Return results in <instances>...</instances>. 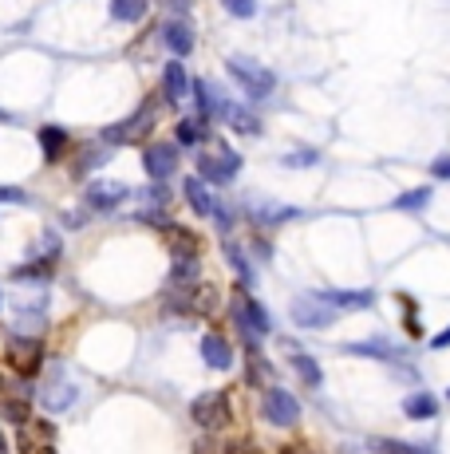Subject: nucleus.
Returning <instances> with one entry per match:
<instances>
[{
  "label": "nucleus",
  "instance_id": "obj_29",
  "mask_svg": "<svg viewBox=\"0 0 450 454\" xmlns=\"http://www.w3.org/2000/svg\"><path fill=\"white\" fill-rule=\"evenodd\" d=\"M269 375H273V364L253 348V352H249V360H245V380L249 383H265Z\"/></svg>",
  "mask_w": 450,
  "mask_h": 454
},
{
  "label": "nucleus",
  "instance_id": "obj_30",
  "mask_svg": "<svg viewBox=\"0 0 450 454\" xmlns=\"http://www.w3.org/2000/svg\"><path fill=\"white\" fill-rule=\"evenodd\" d=\"M48 277H51V257L48 261H36V265H20V269H16V273H12V281H40V285H44L48 281Z\"/></svg>",
  "mask_w": 450,
  "mask_h": 454
},
{
  "label": "nucleus",
  "instance_id": "obj_26",
  "mask_svg": "<svg viewBox=\"0 0 450 454\" xmlns=\"http://www.w3.org/2000/svg\"><path fill=\"white\" fill-rule=\"evenodd\" d=\"M292 217H300L297 206H261L253 214L257 225H281V222H292Z\"/></svg>",
  "mask_w": 450,
  "mask_h": 454
},
{
  "label": "nucleus",
  "instance_id": "obj_10",
  "mask_svg": "<svg viewBox=\"0 0 450 454\" xmlns=\"http://www.w3.org/2000/svg\"><path fill=\"white\" fill-rule=\"evenodd\" d=\"M159 40H162V48H167L175 59H186V56H194L198 32H194V24H190L186 16H170V20L162 24Z\"/></svg>",
  "mask_w": 450,
  "mask_h": 454
},
{
  "label": "nucleus",
  "instance_id": "obj_40",
  "mask_svg": "<svg viewBox=\"0 0 450 454\" xmlns=\"http://www.w3.org/2000/svg\"><path fill=\"white\" fill-rule=\"evenodd\" d=\"M194 454H225V447H218V442H210V439H202V442H194Z\"/></svg>",
  "mask_w": 450,
  "mask_h": 454
},
{
  "label": "nucleus",
  "instance_id": "obj_24",
  "mask_svg": "<svg viewBox=\"0 0 450 454\" xmlns=\"http://www.w3.org/2000/svg\"><path fill=\"white\" fill-rule=\"evenodd\" d=\"M324 296V301H332L336 309H371V304H376V293L371 289H344V293H320Z\"/></svg>",
  "mask_w": 450,
  "mask_h": 454
},
{
  "label": "nucleus",
  "instance_id": "obj_22",
  "mask_svg": "<svg viewBox=\"0 0 450 454\" xmlns=\"http://www.w3.org/2000/svg\"><path fill=\"white\" fill-rule=\"evenodd\" d=\"M403 415L407 419H435L438 415V399L431 391H415V395L403 399Z\"/></svg>",
  "mask_w": 450,
  "mask_h": 454
},
{
  "label": "nucleus",
  "instance_id": "obj_15",
  "mask_svg": "<svg viewBox=\"0 0 450 454\" xmlns=\"http://www.w3.org/2000/svg\"><path fill=\"white\" fill-rule=\"evenodd\" d=\"M182 198H186L198 217H213V209H218V198L210 194V182L198 178V174H190V178L182 182Z\"/></svg>",
  "mask_w": 450,
  "mask_h": 454
},
{
  "label": "nucleus",
  "instance_id": "obj_4",
  "mask_svg": "<svg viewBox=\"0 0 450 454\" xmlns=\"http://www.w3.org/2000/svg\"><path fill=\"white\" fill-rule=\"evenodd\" d=\"M190 419H194L206 434L225 431V427H229V395H225V391H202V395L190 403Z\"/></svg>",
  "mask_w": 450,
  "mask_h": 454
},
{
  "label": "nucleus",
  "instance_id": "obj_27",
  "mask_svg": "<svg viewBox=\"0 0 450 454\" xmlns=\"http://www.w3.org/2000/svg\"><path fill=\"white\" fill-rule=\"evenodd\" d=\"M431 202V186H415V190H403L400 198H395V209H403V214H419L423 206Z\"/></svg>",
  "mask_w": 450,
  "mask_h": 454
},
{
  "label": "nucleus",
  "instance_id": "obj_32",
  "mask_svg": "<svg viewBox=\"0 0 450 454\" xmlns=\"http://www.w3.org/2000/svg\"><path fill=\"white\" fill-rule=\"evenodd\" d=\"M257 4H261V0H221V8L229 16H237V20H253L257 16Z\"/></svg>",
  "mask_w": 450,
  "mask_h": 454
},
{
  "label": "nucleus",
  "instance_id": "obj_16",
  "mask_svg": "<svg viewBox=\"0 0 450 454\" xmlns=\"http://www.w3.org/2000/svg\"><path fill=\"white\" fill-rule=\"evenodd\" d=\"M162 103H182L190 95V75L186 67H182V59H170L167 67H162Z\"/></svg>",
  "mask_w": 450,
  "mask_h": 454
},
{
  "label": "nucleus",
  "instance_id": "obj_28",
  "mask_svg": "<svg viewBox=\"0 0 450 454\" xmlns=\"http://www.w3.org/2000/svg\"><path fill=\"white\" fill-rule=\"evenodd\" d=\"M292 372L300 375L305 383H313V387H320V380H324V372H320V364L313 360V356H305V352H292Z\"/></svg>",
  "mask_w": 450,
  "mask_h": 454
},
{
  "label": "nucleus",
  "instance_id": "obj_47",
  "mask_svg": "<svg viewBox=\"0 0 450 454\" xmlns=\"http://www.w3.org/2000/svg\"><path fill=\"white\" fill-rule=\"evenodd\" d=\"M0 454H8V442H4V434H0Z\"/></svg>",
  "mask_w": 450,
  "mask_h": 454
},
{
  "label": "nucleus",
  "instance_id": "obj_38",
  "mask_svg": "<svg viewBox=\"0 0 450 454\" xmlns=\"http://www.w3.org/2000/svg\"><path fill=\"white\" fill-rule=\"evenodd\" d=\"M162 8H167V12H175V16H186L190 8H194V0H159Z\"/></svg>",
  "mask_w": 450,
  "mask_h": 454
},
{
  "label": "nucleus",
  "instance_id": "obj_35",
  "mask_svg": "<svg viewBox=\"0 0 450 454\" xmlns=\"http://www.w3.org/2000/svg\"><path fill=\"white\" fill-rule=\"evenodd\" d=\"M146 198H151V206H162V209H167V202H170V190H167V182H151V190H146Z\"/></svg>",
  "mask_w": 450,
  "mask_h": 454
},
{
  "label": "nucleus",
  "instance_id": "obj_44",
  "mask_svg": "<svg viewBox=\"0 0 450 454\" xmlns=\"http://www.w3.org/2000/svg\"><path fill=\"white\" fill-rule=\"evenodd\" d=\"M0 202H24V190H0Z\"/></svg>",
  "mask_w": 450,
  "mask_h": 454
},
{
  "label": "nucleus",
  "instance_id": "obj_14",
  "mask_svg": "<svg viewBox=\"0 0 450 454\" xmlns=\"http://www.w3.org/2000/svg\"><path fill=\"white\" fill-rule=\"evenodd\" d=\"M162 241L170 246V257H198V249H202V238L190 225H178V222L162 225Z\"/></svg>",
  "mask_w": 450,
  "mask_h": 454
},
{
  "label": "nucleus",
  "instance_id": "obj_18",
  "mask_svg": "<svg viewBox=\"0 0 450 454\" xmlns=\"http://www.w3.org/2000/svg\"><path fill=\"white\" fill-rule=\"evenodd\" d=\"M202 360L210 364L213 372H229L233 364V344L225 336H218V332H210V336L202 340Z\"/></svg>",
  "mask_w": 450,
  "mask_h": 454
},
{
  "label": "nucleus",
  "instance_id": "obj_34",
  "mask_svg": "<svg viewBox=\"0 0 450 454\" xmlns=\"http://www.w3.org/2000/svg\"><path fill=\"white\" fill-rule=\"evenodd\" d=\"M320 162V151H300V154H284L281 166H316Z\"/></svg>",
  "mask_w": 450,
  "mask_h": 454
},
{
  "label": "nucleus",
  "instance_id": "obj_36",
  "mask_svg": "<svg viewBox=\"0 0 450 454\" xmlns=\"http://www.w3.org/2000/svg\"><path fill=\"white\" fill-rule=\"evenodd\" d=\"M431 178H435V182H450V154H438V159L431 162Z\"/></svg>",
  "mask_w": 450,
  "mask_h": 454
},
{
  "label": "nucleus",
  "instance_id": "obj_21",
  "mask_svg": "<svg viewBox=\"0 0 450 454\" xmlns=\"http://www.w3.org/2000/svg\"><path fill=\"white\" fill-rule=\"evenodd\" d=\"M344 352H352V356H376V360H400V348L395 344H387L384 336H371V340H363V344H344Z\"/></svg>",
  "mask_w": 450,
  "mask_h": 454
},
{
  "label": "nucleus",
  "instance_id": "obj_23",
  "mask_svg": "<svg viewBox=\"0 0 450 454\" xmlns=\"http://www.w3.org/2000/svg\"><path fill=\"white\" fill-rule=\"evenodd\" d=\"M111 159H115V151H111L107 143H103V146H88V151H83L80 159H75V174H80V178H88L91 170H99V166H107Z\"/></svg>",
  "mask_w": 450,
  "mask_h": 454
},
{
  "label": "nucleus",
  "instance_id": "obj_11",
  "mask_svg": "<svg viewBox=\"0 0 450 454\" xmlns=\"http://www.w3.org/2000/svg\"><path fill=\"white\" fill-rule=\"evenodd\" d=\"M213 119H221L225 127H233L237 135H249V138H257V135L265 130V127H261V119H257L253 111L241 107V103H229L225 95L218 99V107H213Z\"/></svg>",
  "mask_w": 450,
  "mask_h": 454
},
{
  "label": "nucleus",
  "instance_id": "obj_1",
  "mask_svg": "<svg viewBox=\"0 0 450 454\" xmlns=\"http://www.w3.org/2000/svg\"><path fill=\"white\" fill-rule=\"evenodd\" d=\"M159 107H162V95H146L143 103L131 111V119H123V123H111L99 130V138L107 146H127V143H146L151 138V130L159 127Z\"/></svg>",
  "mask_w": 450,
  "mask_h": 454
},
{
  "label": "nucleus",
  "instance_id": "obj_3",
  "mask_svg": "<svg viewBox=\"0 0 450 454\" xmlns=\"http://www.w3.org/2000/svg\"><path fill=\"white\" fill-rule=\"evenodd\" d=\"M194 170H198V178H206L210 186H229L241 174V154L233 151V146L218 143V146H210V151L194 154Z\"/></svg>",
  "mask_w": 450,
  "mask_h": 454
},
{
  "label": "nucleus",
  "instance_id": "obj_17",
  "mask_svg": "<svg viewBox=\"0 0 450 454\" xmlns=\"http://www.w3.org/2000/svg\"><path fill=\"white\" fill-rule=\"evenodd\" d=\"M175 143L178 146H206L210 143V119L206 115H186V119H178L175 123Z\"/></svg>",
  "mask_w": 450,
  "mask_h": 454
},
{
  "label": "nucleus",
  "instance_id": "obj_12",
  "mask_svg": "<svg viewBox=\"0 0 450 454\" xmlns=\"http://www.w3.org/2000/svg\"><path fill=\"white\" fill-rule=\"evenodd\" d=\"M75 399H80V391H75V383H67L64 372L48 375L44 387H40V403H44L48 411H67V407H75Z\"/></svg>",
  "mask_w": 450,
  "mask_h": 454
},
{
  "label": "nucleus",
  "instance_id": "obj_43",
  "mask_svg": "<svg viewBox=\"0 0 450 454\" xmlns=\"http://www.w3.org/2000/svg\"><path fill=\"white\" fill-rule=\"evenodd\" d=\"M431 348H435V352H443V348H450V328H443V332H438V336L431 340Z\"/></svg>",
  "mask_w": 450,
  "mask_h": 454
},
{
  "label": "nucleus",
  "instance_id": "obj_37",
  "mask_svg": "<svg viewBox=\"0 0 450 454\" xmlns=\"http://www.w3.org/2000/svg\"><path fill=\"white\" fill-rule=\"evenodd\" d=\"M213 222H218V230L225 233V230H233V222H237V217H233V209L218 206V209H213Z\"/></svg>",
  "mask_w": 450,
  "mask_h": 454
},
{
  "label": "nucleus",
  "instance_id": "obj_2",
  "mask_svg": "<svg viewBox=\"0 0 450 454\" xmlns=\"http://www.w3.org/2000/svg\"><path fill=\"white\" fill-rule=\"evenodd\" d=\"M225 72H229V80L237 83L253 103H265L276 91L273 67H265L257 56H241V51L237 56H225Z\"/></svg>",
  "mask_w": 450,
  "mask_h": 454
},
{
  "label": "nucleus",
  "instance_id": "obj_39",
  "mask_svg": "<svg viewBox=\"0 0 450 454\" xmlns=\"http://www.w3.org/2000/svg\"><path fill=\"white\" fill-rule=\"evenodd\" d=\"M225 454H261V450H257V442L237 439V442H229V447H225Z\"/></svg>",
  "mask_w": 450,
  "mask_h": 454
},
{
  "label": "nucleus",
  "instance_id": "obj_6",
  "mask_svg": "<svg viewBox=\"0 0 450 454\" xmlns=\"http://www.w3.org/2000/svg\"><path fill=\"white\" fill-rule=\"evenodd\" d=\"M4 364L12 368L16 375H24V380H32V375L40 372V364H44V348H40L36 336H12L4 344Z\"/></svg>",
  "mask_w": 450,
  "mask_h": 454
},
{
  "label": "nucleus",
  "instance_id": "obj_31",
  "mask_svg": "<svg viewBox=\"0 0 450 454\" xmlns=\"http://www.w3.org/2000/svg\"><path fill=\"white\" fill-rule=\"evenodd\" d=\"M371 447H376V454H431L427 447H415V442H400V439H376Z\"/></svg>",
  "mask_w": 450,
  "mask_h": 454
},
{
  "label": "nucleus",
  "instance_id": "obj_33",
  "mask_svg": "<svg viewBox=\"0 0 450 454\" xmlns=\"http://www.w3.org/2000/svg\"><path fill=\"white\" fill-rule=\"evenodd\" d=\"M4 419H12V423H28V403H24V399H4Z\"/></svg>",
  "mask_w": 450,
  "mask_h": 454
},
{
  "label": "nucleus",
  "instance_id": "obj_41",
  "mask_svg": "<svg viewBox=\"0 0 450 454\" xmlns=\"http://www.w3.org/2000/svg\"><path fill=\"white\" fill-rule=\"evenodd\" d=\"M403 325H407V332H411L415 340L423 336V325H419V317H415V312H407V320H403Z\"/></svg>",
  "mask_w": 450,
  "mask_h": 454
},
{
  "label": "nucleus",
  "instance_id": "obj_5",
  "mask_svg": "<svg viewBox=\"0 0 450 454\" xmlns=\"http://www.w3.org/2000/svg\"><path fill=\"white\" fill-rule=\"evenodd\" d=\"M336 317H340V309H336L332 301H324L320 293H308V296H300V301L292 304V325H297V328H308V332L332 328Z\"/></svg>",
  "mask_w": 450,
  "mask_h": 454
},
{
  "label": "nucleus",
  "instance_id": "obj_25",
  "mask_svg": "<svg viewBox=\"0 0 450 454\" xmlns=\"http://www.w3.org/2000/svg\"><path fill=\"white\" fill-rule=\"evenodd\" d=\"M198 277H202L198 257H175V265H170V285H175V289H182V285H198Z\"/></svg>",
  "mask_w": 450,
  "mask_h": 454
},
{
  "label": "nucleus",
  "instance_id": "obj_20",
  "mask_svg": "<svg viewBox=\"0 0 450 454\" xmlns=\"http://www.w3.org/2000/svg\"><path fill=\"white\" fill-rule=\"evenodd\" d=\"M151 12V0H111V20L115 24H143Z\"/></svg>",
  "mask_w": 450,
  "mask_h": 454
},
{
  "label": "nucleus",
  "instance_id": "obj_8",
  "mask_svg": "<svg viewBox=\"0 0 450 454\" xmlns=\"http://www.w3.org/2000/svg\"><path fill=\"white\" fill-rule=\"evenodd\" d=\"M261 415H265V423H273V427H297L300 423V403H297V395H292L289 387H269L265 391V399H261Z\"/></svg>",
  "mask_w": 450,
  "mask_h": 454
},
{
  "label": "nucleus",
  "instance_id": "obj_19",
  "mask_svg": "<svg viewBox=\"0 0 450 454\" xmlns=\"http://www.w3.org/2000/svg\"><path fill=\"white\" fill-rule=\"evenodd\" d=\"M221 253H225V265H229L233 273H237V281H241V285H253V281H257V269L249 265L245 249H241L237 241H225V246H221Z\"/></svg>",
  "mask_w": 450,
  "mask_h": 454
},
{
  "label": "nucleus",
  "instance_id": "obj_46",
  "mask_svg": "<svg viewBox=\"0 0 450 454\" xmlns=\"http://www.w3.org/2000/svg\"><path fill=\"white\" fill-rule=\"evenodd\" d=\"M0 123H16V119H12V115H8V111H0Z\"/></svg>",
  "mask_w": 450,
  "mask_h": 454
},
{
  "label": "nucleus",
  "instance_id": "obj_13",
  "mask_svg": "<svg viewBox=\"0 0 450 454\" xmlns=\"http://www.w3.org/2000/svg\"><path fill=\"white\" fill-rule=\"evenodd\" d=\"M36 138H40V151H44V162H64L67 154H72V135H67V127L44 123L36 130Z\"/></svg>",
  "mask_w": 450,
  "mask_h": 454
},
{
  "label": "nucleus",
  "instance_id": "obj_45",
  "mask_svg": "<svg viewBox=\"0 0 450 454\" xmlns=\"http://www.w3.org/2000/svg\"><path fill=\"white\" fill-rule=\"evenodd\" d=\"M281 454H313L308 447H297V442H292V447H281Z\"/></svg>",
  "mask_w": 450,
  "mask_h": 454
},
{
  "label": "nucleus",
  "instance_id": "obj_42",
  "mask_svg": "<svg viewBox=\"0 0 450 454\" xmlns=\"http://www.w3.org/2000/svg\"><path fill=\"white\" fill-rule=\"evenodd\" d=\"M253 253H257L261 261H269V257H273V249H269V241H265V238H257V241H253Z\"/></svg>",
  "mask_w": 450,
  "mask_h": 454
},
{
  "label": "nucleus",
  "instance_id": "obj_9",
  "mask_svg": "<svg viewBox=\"0 0 450 454\" xmlns=\"http://www.w3.org/2000/svg\"><path fill=\"white\" fill-rule=\"evenodd\" d=\"M127 198H131V186L111 182V178H95V182H88V190H83V206L95 209V214H115Z\"/></svg>",
  "mask_w": 450,
  "mask_h": 454
},
{
  "label": "nucleus",
  "instance_id": "obj_7",
  "mask_svg": "<svg viewBox=\"0 0 450 454\" xmlns=\"http://www.w3.org/2000/svg\"><path fill=\"white\" fill-rule=\"evenodd\" d=\"M182 166V146L178 143H146L143 151V170L151 174V182H170Z\"/></svg>",
  "mask_w": 450,
  "mask_h": 454
}]
</instances>
